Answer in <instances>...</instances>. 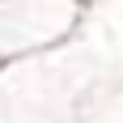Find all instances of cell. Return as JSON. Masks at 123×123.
<instances>
[{
	"mask_svg": "<svg viewBox=\"0 0 123 123\" xmlns=\"http://www.w3.org/2000/svg\"><path fill=\"white\" fill-rule=\"evenodd\" d=\"M85 9L81 0H0V64L60 47L72 38Z\"/></svg>",
	"mask_w": 123,
	"mask_h": 123,
	"instance_id": "obj_1",
	"label": "cell"
},
{
	"mask_svg": "<svg viewBox=\"0 0 123 123\" xmlns=\"http://www.w3.org/2000/svg\"><path fill=\"white\" fill-rule=\"evenodd\" d=\"M81 4H93V0H81Z\"/></svg>",
	"mask_w": 123,
	"mask_h": 123,
	"instance_id": "obj_2",
	"label": "cell"
},
{
	"mask_svg": "<svg viewBox=\"0 0 123 123\" xmlns=\"http://www.w3.org/2000/svg\"><path fill=\"white\" fill-rule=\"evenodd\" d=\"M0 68H4V64H0Z\"/></svg>",
	"mask_w": 123,
	"mask_h": 123,
	"instance_id": "obj_3",
	"label": "cell"
}]
</instances>
